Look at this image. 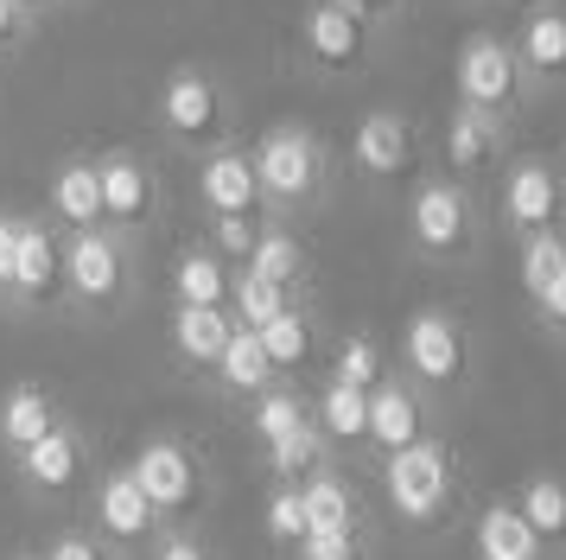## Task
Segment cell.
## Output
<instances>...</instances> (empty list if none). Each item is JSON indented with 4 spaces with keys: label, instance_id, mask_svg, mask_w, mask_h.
Segmentation results:
<instances>
[{
    "label": "cell",
    "instance_id": "obj_1",
    "mask_svg": "<svg viewBox=\"0 0 566 560\" xmlns=\"http://www.w3.org/2000/svg\"><path fill=\"white\" fill-rule=\"evenodd\" d=\"M261 210H318L337 185V153L312 122H274L249 141Z\"/></svg>",
    "mask_w": 566,
    "mask_h": 560
},
{
    "label": "cell",
    "instance_id": "obj_2",
    "mask_svg": "<svg viewBox=\"0 0 566 560\" xmlns=\"http://www.w3.org/2000/svg\"><path fill=\"white\" fill-rule=\"evenodd\" d=\"M154 127L166 147L179 153H210L223 147V141H235V96L230 83L210 71V64H198V58H185V64H172V71L159 76L154 90Z\"/></svg>",
    "mask_w": 566,
    "mask_h": 560
},
{
    "label": "cell",
    "instance_id": "obj_3",
    "mask_svg": "<svg viewBox=\"0 0 566 560\" xmlns=\"http://www.w3.org/2000/svg\"><path fill=\"white\" fill-rule=\"evenodd\" d=\"M286 58L312 83H350L376 58V32L344 7V0H300L286 25Z\"/></svg>",
    "mask_w": 566,
    "mask_h": 560
},
{
    "label": "cell",
    "instance_id": "obj_4",
    "mask_svg": "<svg viewBox=\"0 0 566 560\" xmlns=\"http://www.w3.org/2000/svg\"><path fill=\"white\" fill-rule=\"evenodd\" d=\"M478 198H471V185L452 173H427L413 178L408 191V242L420 261H439V268H452V261H471L478 255Z\"/></svg>",
    "mask_w": 566,
    "mask_h": 560
},
{
    "label": "cell",
    "instance_id": "obj_5",
    "mask_svg": "<svg viewBox=\"0 0 566 560\" xmlns=\"http://www.w3.org/2000/svg\"><path fill=\"white\" fill-rule=\"evenodd\" d=\"M452 90H459V108L471 115H490V122L510 127L522 115V102H528V83H522V64H515V51L503 32H464L459 51H452Z\"/></svg>",
    "mask_w": 566,
    "mask_h": 560
},
{
    "label": "cell",
    "instance_id": "obj_6",
    "mask_svg": "<svg viewBox=\"0 0 566 560\" xmlns=\"http://www.w3.org/2000/svg\"><path fill=\"white\" fill-rule=\"evenodd\" d=\"M134 293V255L128 236L108 224L96 229H64V300L77 312H115Z\"/></svg>",
    "mask_w": 566,
    "mask_h": 560
},
{
    "label": "cell",
    "instance_id": "obj_7",
    "mask_svg": "<svg viewBox=\"0 0 566 560\" xmlns=\"http://www.w3.org/2000/svg\"><path fill=\"white\" fill-rule=\"evenodd\" d=\"M96 185H103V224L115 236H147L166 210V185H159V166L140 147L115 141V147L96 153Z\"/></svg>",
    "mask_w": 566,
    "mask_h": 560
},
{
    "label": "cell",
    "instance_id": "obj_8",
    "mask_svg": "<svg viewBox=\"0 0 566 560\" xmlns=\"http://www.w3.org/2000/svg\"><path fill=\"white\" fill-rule=\"evenodd\" d=\"M496 217L510 236H541L566 229V178L547 153H510L496 178Z\"/></svg>",
    "mask_w": 566,
    "mask_h": 560
},
{
    "label": "cell",
    "instance_id": "obj_9",
    "mask_svg": "<svg viewBox=\"0 0 566 560\" xmlns=\"http://www.w3.org/2000/svg\"><path fill=\"white\" fill-rule=\"evenodd\" d=\"M401 363L420 388H459L471 376V331L446 305H420L401 325Z\"/></svg>",
    "mask_w": 566,
    "mask_h": 560
},
{
    "label": "cell",
    "instance_id": "obj_10",
    "mask_svg": "<svg viewBox=\"0 0 566 560\" xmlns=\"http://www.w3.org/2000/svg\"><path fill=\"white\" fill-rule=\"evenodd\" d=\"M382 484H388L395 516H408V522H439V509L452 504V453H446L439 439H413L401 453H388Z\"/></svg>",
    "mask_w": 566,
    "mask_h": 560
},
{
    "label": "cell",
    "instance_id": "obj_11",
    "mask_svg": "<svg viewBox=\"0 0 566 560\" xmlns=\"http://www.w3.org/2000/svg\"><path fill=\"white\" fill-rule=\"evenodd\" d=\"M510 51H515V64H522L528 96L566 90V0H528L510 32Z\"/></svg>",
    "mask_w": 566,
    "mask_h": 560
},
{
    "label": "cell",
    "instance_id": "obj_12",
    "mask_svg": "<svg viewBox=\"0 0 566 560\" xmlns=\"http://www.w3.org/2000/svg\"><path fill=\"white\" fill-rule=\"evenodd\" d=\"M420 159V127L401 115V108H369L350 127V173L369 178V185H395V178L413 173Z\"/></svg>",
    "mask_w": 566,
    "mask_h": 560
},
{
    "label": "cell",
    "instance_id": "obj_13",
    "mask_svg": "<svg viewBox=\"0 0 566 560\" xmlns=\"http://www.w3.org/2000/svg\"><path fill=\"white\" fill-rule=\"evenodd\" d=\"M64 300V229L52 217H20V249H13V305L45 312Z\"/></svg>",
    "mask_w": 566,
    "mask_h": 560
},
{
    "label": "cell",
    "instance_id": "obj_14",
    "mask_svg": "<svg viewBox=\"0 0 566 560\" xmlns=\"http://www.w3.org/2000/svg\"><path fill=\"white\" fill-rule=\"evenodd\" d=\"M128 471L147 490L154 516H185V509H198V497H205V471H198V458L185 453L179 439H147L134 453Z\"/></svg>",
    "mask_w": 566,
    "mask_h": 560
},
{
    "label": "cell",
    "instance_id": "obj_15",
    "mask_svg": "<svg viewBox=\"0 0 566 560\" xmlns=\"http://www.w3.org/2000/svg\"><path fill=\"white\" fill-rule=\"evenodd\" d=\"M198 204H205V217H261L255 159H249L242 141L198 153Z\"/></svg>",
    "mask_w": 566,
    "mask_h": 560
},
{
    "label": "cell",
    "instance_id": "obj_16",
    "mask_svg": "<svg viewBox=\"0 0 566 560\" xmlns=\"http://www.w3.org/2000/svg\"><path fill=\"white\" fill-rule=\"evenodd\" d=\"M439 159H446V173L452 178H484L496 173L503 159H510V127L490 122V115H471V108H452L446 127H439Z\"/></svg>",
    "mask_w": 566,
    "mask_h": 560
},
{
    "label": "cell",
    "instance_id": "obj_17",
    "mask_svg": "<svg viewBox=\"0 0 566 560\" xmlns=\"http://www.w3.org/2000/svg\"><path fill=\"white\" fill-rule=\"evenodd\" d=\"M52 224L57 229H96L103 224V185H96V153L71 147L52 166Z\"/></svg>",
    "mask_w": 566,
    "mask_h": 560
},
{
    "label": "cell",
    "instance_id": "obj_18",
    "mask_svg": "<svg viewBox=\"0 0 566 560\" xmlns=\"http://www.w3.org/2000/svg\"><path fill=\"white\" fill-rule=\"evenodd\" d=\"M363 439H376L382 453H401L413 439H427V414H420V395H413L408 382H376V388H369Z\"/></svg>",
    "mask_w": 566,
    "mask_h": 560
},
{
    "label": "cell",
    "instance_id": "obj_19",
    "mask_svg": "<svg viewBox=\"0 0 566 560\" xmlns=\"http://www.w3.org/2000/svg\"><path fill=\"white\" fill-rule=\"evenodd\" d=\"M20 478H27L32 490H45V497H52V490H71V484L83 478V439L57 421L45 439H32L27 453H20Z\"/></svg>",
    "mask_w": 566,
    "mask_h": 560
},
{
    "label": "cell",
    "instance_id": "obj_20",
    "mask_svg": "<svg viewBox=\"0 0 566 560\" xmlns=\"http://www.w3.org/2000/svg\"><path fill=\"white\" fill-rule=\"evenodd\" d=\"M242 268L261 274V280H274V287H286V293H300L306 274H312V255H306V242H300L286 224H268V217H261V236H255V249H249Z\"/></svg>",
    "mask_w": 566,
    "mask_h": 560
},
{
    "label": "cell",
    "instance_id": "obj_21",
    "mask_svg": "<svg viewBox=\"0 0 566 560\" xmlns=\"http://www.w3.org/2000/svg\"><path fill=\"white\" fill-rule=\"evenodd\" d=\"M230 305H179L172 312V351H179V363H191V370H210L217 363V351L230 344Z\"/></svg>",
    "mask_w": 566,
    "mask_h": 560
},
{
    "label": "cell",
    "instance_id": "obj_22",
    "mask_svg": "<svg viewBox=\"0 0 566 560\" xmlns=\"http://www.w3.org/2000/svg\"><path fill=\"white\" fill-rule=\"evenodd\" d=\"M210 376H217V388L223 395H242V402H255L261 388H274V363H268V351H261L255 331H230V344L217 351V363H210Z\"/></svg>",
    "mask_w": 566,
    "mask_h": 560
},
{
    "label": "cell",
    "instance_id": "obj_23",
    "mask_svg": "<svg viewBox=\"0 0 566 560\" xmlns=\"http://www.w3.org/2000/svg\"><path fill=\"white\" fill-rule=\"evenodd\" d=\"M52 427H57L52 388H39V382H13V388L0 395V439H7V453H27L32 439H45Z\"/></svg>",
    "mask_w": 566,
    "mask_h": 560
},
{
    "label": "cell",
    "instance_id": "obj_24",
    "mask_svg": "<svg viewBox=\"0 0 566 560\" xmlns=\"http://www.w3.org/2000/svg\"><path fill=\"white\" fill-rule=\"evenodd\" d=\"M255 338H261V351H268V363H274V376H281V370H300V363H312V351H318V325H312V312L300 300L286 305L281 319H268Z\"/></svg>",
    "mask_w": 566,
    "mask_h": 560
},
{
    "label": "cell",
    "instance_id": "obj_25",
    "mask_svg": "<svg viewBox=\"0 0 566 560\" xmlns=\"http://www.w3.org/2000/svg\"><path fill=\"white\" fill-rule=\"evenodd\" d=\"M103 529L115 535V541L154 535V504H147V490L134 484V471H108L103 478Z\"/></svg>",
    "mask_w": 566,
    "mask_h": 560
},
{
    "label": "cell",
    "instance_id": "obj_26",
    "mask_svg": "<svg viewBox=\"0 0 566 560\" xmlns=\"http://www.w3.org/2000/svg\"><path fill=\"white\" fill-rule=\"evenodd\" d=\"M478 560H541V541L515 516V504H490L478 516Z\"/></svg>",
    "mask_w": 566,
    "mask_h": 560
},
{
    "label": "cell",
    "instance_id": "obj_27",
    "mask_svg": "<svg viewBox=\"0 0 566 560\" xmlns=\"http://www.w3.org/2000/svg\"><path fill=\"white\" fill-rule=\"evenodd\" d=\"M223 293H230V268L217 261L210 249H179V261H172V300L179 305H223Z\"/></svg>",
    "mask_w": 566,
    "mask_h": 560
},
{
    "label": "cell",
    "instance_id": "obj_28",
    "mask_svg": "<svg viewBox=\"0 0 566 560\" xmlns=\"http://www.w3.org/2000/svg\"><path fill=\"white\" fill-rule=\"evenodd\" d=\"M223 305H230V319L242 331H261L268 319H281L286 305H293V293L274 287V280L249 274V268H230V293H223Z\"/></svg>",
    "mask_w": 566,
    "mask_h": 560
},
{
    "label": "cell",
    "instance_id": "obj_29",
    "mask_svg": "<svg viewBox=\"0 0 566 560\" xmlns=\"http://www.w3.org/2000/svg\"><path fill=\"white\" fill-rule=\"evenodd\" d=\"M363 421H369V388H350V382H325V388H318V421H312V427L325 433V439L357 446Z\"/></svg>",
    "mask_w": 566,
    "mask_h": 560
},
{
    "label": "cell",
    "instance_id": "obj_30",
    "mask_svg": "<svg viewBox=\"0 0 566 560\" xmlns=\"http://www.w3.org/2000/svg\"><path fill=\"white\" fill-rule=\"evenodd\" d=\"M515 516L535 529L541 548H547V541H566V484H560V478L522 484V504H515Z\"/></svg>",
    "mask_w": 566,
    "mask_h": 560
},
{
    "label": "cell",
    "instance_id": "obj_31",
    "mask_svg": "<svg viewBox=\"0 0 566 560\" xmlns=\"http://www.w3.org/2000/svg\"><path fill=\"white\" fill-rule=\"evenodd\" d=\"M300 504H306V529H357V516H350V490L337 478H306L300 484Z\"/></svg>",
    "mask_w": 566,
    "mask_h": 560
},
{
    "label": "cell",
    "instance_id": "obj_32",
    "mask_svg": "<svg viewBox=\"0 0 566 560\" xmlns=\"http://www.w3.org/2000/svg\"><path fill=\"white\" fill-rule=\"evenodd\" d=\"M566 268V229H541V236H522V293L535 300L547 280Z\"/></svg>",
    "mask_w": 566,
    "mask_h": 560
},
{
    "label": "cell",
    "instance_id": "obj_33",
    "mask_svg": "<svg viewBox=\"0 0 566 560\" xmlns=\"http://www.w3.org/2000/svg\"><path fill=\"white\" fill-rule=\"evenodd\" d=\"M332 382H350V388H376L382 382V351H376V338L369 331H350L332 356Z\"/></svg>",
    "mask_w": 566,
    "mask_h": 560
},
{
    "label": "cell",
    "instance_id": "obj_34",
    "mask_svg": "<svg viewBox=\"0 0 566 560\" xmlns=\"http://www.w3.org/2000/svg\"><path fill=\"white\" fill-rule=\"evenodd\" d=\"M312 414H306V402L293 395V388H261L255 395V433L261 439H281V433H293V427H306Z\"/></svg>",
    "mask_w": 566,
    "mask_h": 560
},
{
    "label": "cell",
    "instance_id": "obj_35",
    "mask_svg": "<svg viewBox=\"0 0 566 560\" xmlns=\"http://www.w3.org/2000/svg\"><path fill=\"white\" fill-rule=\"evenodd\" d=\"M255 236H261V217H210V255L223 268H242L249 249H255Z\"/></svg>",
    "mask_w": 566,
    "mask_h": 560
},
{
    "label": "cell",
    "instance_id": "obj_36",
    "mask_svg": "<svg viewBox=\"0 0 566 560\" xmlns=\"http://www.w3.org/2000/svg\"><path fill=\"white\" fill-rule=\"evenodd\" d=\"M268 465L281 471V478H300V471H312L318 465V427H293V433H281V439H268Z\"/></svg>",
    "mask_w": 566,
    "mask_h": 560
},
{
    "label": "cell",
    "instance_id": "obj_37",
    "mask_svg": "<svg viewBox=\"0 0 566 560\" xmlns=\"http://www.w3.org/2000/svg\"><path fill=\"white\" fill-rule=\"evenodd\" d=\"M268 541H281V548H300V541H306V504H300L293 484H281V490L268 497Z\"/></svg>",
    "mask_w": 566,
    "mask_h": 560
},
{
    "label": "cell",
    "instance_id": "obj_38",
    "mask_svg": "<svg viewBox=\"0 0 566 560\" xmlns=\"http://www.w3.org/2000/svg\"><path fill=\"white\" fill-rule=\"evenodd\" d=\"M300 554L306 560H363V535L357 529H306Z\"/></svg>",
    "mask_w": 566,
    "mask_h": 560
},
{
    "label": "cell",
    "instance_id": "obj_39",
    "mask_svg": "<svg viewBox=\"0 0 566 560\" xmlns=\"http://www.w3.org/2000/svg\"><path fill=\"white\" fill-rule=\"evenodd\" d=\"M344 7H350V13H357V20L376 32V39H388V32H395V25L413 13V0H344Z\"/></svg>",
    "mask_w": 566,
    "mask_h": 560
},
{
    "label": "cell",
    "instance_id": "obj_40",
    "mask_svg": "<svg viewBox=\"0 0 566 560\" xmlns=\"http://www.w3.org/2000/svg\"><path fill=\"white\" fill-rule=\"evenodd\" d=\"M32 32H39V20H27L13 0H0V64H7V58H20V51L32 45Z\"/></svg>",
    "mask_w": 566,
    "mask_h": 560
},
{
    "label": "cell",
    "instance_id": "obj_41",
    "mask_svg": "<svg viewBox=\"0 0 566 560\" xmlns=\"http://www.w3.org/2000/svg\"><path fill=\"white\" fill-rule=\"evenodd\" d=\"M528 305H535V319H541L547 331H566V268H560L554 280H547V287H541V293H535Z\"/></svg>",
    "mask_w": 566,
    "mask_h": 560
},
{
    "label": "cell",
    "instance_id": "obj_42",
    "mask_svg": "<svg viewBox=\"0 0 566 560\" xmlns=\"http://www.w3.org/2000/svg\"><path fill=\"white\" fill-rule=\"evenodd\" d=\"M13 249H20V210H0V300H13Z\"/></svg>",
    "mask_w": 566,
    "mask_h": 560
},
{
    "label": "cell",
    "instance_id": "obj_43",
    "mask_svg": "<svg viewBox=\"0 0 566 560\" xmlns=\"http://www.w3.org/2000/svg\"><path fill=\"white\" fill-rule=\"evenodd\" d=\"M45 560H103V548H96V541H83V535H57Z\"/></svg>",
    "mask_w": 566,
    "mask_h": 560
},
{
    "label": "cell",
    "instance_id": "obj_44",
    "mask_svg": "<svg viewBox=\"0 0 566 560\" xmlns=\"http://www.w3.org/2000/svg\"><path fill=\"white\" fill-rule=\"evenodd\" d=\"M154 560H210L205 548H198V541H191V535H166V541H159V554Z\"/></svg>",
    "mask_w": 566,
    "mask_h": 560
},
{
    "label": "cell",
    "instance_id": "obj_45",
    "mask_svg": "<svg viewBox=\"0 0 566 560\" xmlns=\"http://www.w3.org/2000/svg\"><path fill=\"white\" fill-rule=\"evenodd\" d=\"M13 7H20L27 20H45V13H52V7H64V0H13Z\"/></svg>",
    "mask_w": 566,
    "mask_h": 560
},
{
    "label": "cell",
    "instance_id": "obj_46",
    "mask_svg": "<svg viewBox=\"0 0 566 560\" xmlns=\"http://www.w3.org/2000/svg\"><path fill=\"white\" fill-rule=\"evenodd\" d=\"M554 166H560V178H566V141H560V159H554Z\"/></svg>",
    "mask_w": 566,
    "mask_h": 560
},
{
    "label": "cell",
    "instance_id": "obj_47",
    "mask_svg": "<svg viewBox=\"0 0 566 560\" xmlns=\"http://www.w3.org/2000/svg\"><path fill=\"white\" fill-rule=\"evenodd\" d=\"M13 560H45V554H13Z\"/></svg>",
    "mask_w": 566,
    "mask_h": 560
},
{
    "label": "cell",
    "instance_id": "obj_48",
    "mask_svg": "<svg viewBox=\"0 0 566 560\" xmlns=\"http://www.w3.org/2000/svg\"><path fill=\"white\" fill-rule=\"evenodd\" d=\"M478 7H496V0H478Z\"/></svg>",
    "mask_w": 566,
    "mask_h": 560
}]
</instances>
